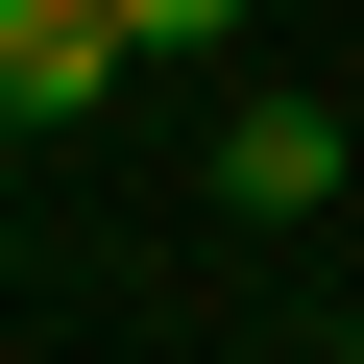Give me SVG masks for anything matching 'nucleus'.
<instances>
[{"label":"nucleus","mask_w":364,"mask_h":364,"mask_svg":"<svg viewBox=\"0 0 364 364\" xmlns=\"http://www.w3.org/2000/svg\"><path fill=\"white\" fill-rule=\"evenodd\" d=\"M146 49H122V0H0V146H49V122H97Z\"/></svg>","instance_id":"1"},{"label":"nucleus","mask_w":364,"mask_h":364,"mask_svg":"<svg viewBox=\"0 0 364 364\" xmlns=\"http://www.w3.org/2000/svg\"><path fill=\"white\" fill-rule=\"evenodd\" d=\"M340 97H219V219H340Z\"/></svg>","instance_id":"2"},{"label":"nucleus","mask_w":364,"mask_h":364,"mask_svg":"<svg viewBox=\"0 0 364 364\" xmlns=\"http://www.w3.org/2000/svg\"><path fill=\"white\" fill-rule=\"evenodd\" d=\"M219 25H243V0H122V49H219Z\"/></svg>","instance_id":"3"},{"label":"nucleus","mask_w":364,"mask_h":364,"mask_svg":"<svg viewBox=\"0 0 364 364\" xmlns=\"http://www.w3.org/2000/svg\"><path fill=\"white\" fill-rule=\"evenodd\" d=\"M340 340H364V291H340Z\"/></svg>","instance_id":"4"}]
</instances>
